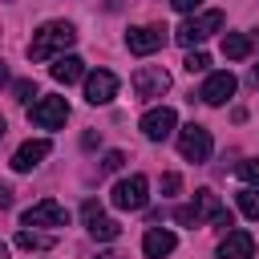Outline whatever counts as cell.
Masks as SVG:
<instances>
[{
  "label": "cell",
  "instance_id": "obj_1",
  "mask_svg": "<svg viewBox=\"0 0 259 259\" xmlns=\"http://www.w3.org/2000/svg\"><path fill=\"white\" fill-rule=\"evenodd\" d=\"M73 40H77V28H73V24L49 20V24H40V28L32 32L28 57H32V61H57V57H65V49H69Z\"/></svg>",
  "mask_w": 259,
  "mask_h": 259
},
{
  "label": "cell",
  "instance_id": "obj_2",
  "mask_svg": "<svg viewBox=\"0 0 259 259\" xmlns=\"http://www.w3.org/2000/svg\"><path fill=\"white\" fill-rule=\"evenodd\" d=\"M81 219H85V227H89V235H93L97 243H113V239L121 235V223L109 219L97 198H85V202H81Z\"/></svg>",
  "mask_w": 259,
  "mask_h": 259
},
{
  "label": "cell",
  "instance_id": "obj_3",
  "mask_svg": "<svg viewBox=\"0 0 259 259\" xmlns=\"http://www.w3.org/2000/svg\"><path fill=\"white\" fill-rule=\"evenodd\" d=\"M223 28V12H202V16H190V20H182L178 24V32H174V40L178 45H198V40H206L210 32H219Z\"/></svg>",
  "mask_w": 259,
  "mask_h": 259
},
{
  "label": "cell",
  "instance_id": "obj_4",
  "mask_svg": "<svg viewBox=\"0 0 259 259\" xmlns=\"http://www.w3.org/2000/svg\"><path fill=\"white\" fill-rule=\"evenodd\" d=\"M210 130L206 125H198V121H190L186 130H178V150H182V158L186 162H206L210 158Z\"/></svg>",
  "mask_w": 259,
  "mask_h": 259
},
{
  "label": "cell",
  "instance_id": "obj_5",
  "mask_svg": "<svg viewBox=\"0 0 259 259\" xmlns=\"http://www.w3.org/2000/svg\"><path fill=\"white\" fill-rule=\"evenodd\" d=\"M65 117H69V101H65V97H40V101H32V109H28V121L40 125V130H61Z\"/></svg>",
  "mask_w": 259,
  "mask_h": 259
},
{
  "label": "cell",
  "instance_id": "obj_6",
  "mask_svg": "<svg viewBox=\"0 0 259 259\" xmlns=\"http://www.w3.org/2000/svg\"><path fill=\"white\" fill-rule=\"evenodd\" d=\"M146 190H150V182H146V174H130V178H121L117 186H113V206L117 210H142L146 206Z\"/></svg>",
  "mask_w": 259,
  "mask_h": 259
},
{
  "label": "cell",
  "instance_id": "obj_7",
  "mask_svg": "<svg viewBox=\"0 0 259 259\" xmlns=\"http://www.w3.org/2000/svg\"><path fill=\"white\" fill-rule=\"evenodd\" d=\"M65 223H69V210L57 198H40L24 210V227H65Z\"/></svg>",
  "mask_w": 259,
  "mask_h": 259
},
{
  "label": "cell",
  "instance_id": "obj_8",
  "mask_svg": "<svg viewBox=\"0 0 259 259\" xmlns=\"http://www.w3.org/2000/svg\"><path fill=\"white\" fill-rule=\"evenodd\" d=\"M117 93V77L109 69H97V73H85V101L89 105H109Z\"/></svg>",
  "mask_w": 259,
  "mask_h": 259
},
{
  "label": "cell",
  "instance_id": "obj_9",
  "mask_svg": "<svg viewBox=\"0 0 259 259\" xmlns=\"http://www.w3.org/2000/svg\"><path fill=\"white\" fill-rule=\"evenodd\" d=\"M174 125H178V113H174L170 105H158V109H150V113L142 117V134H146L150 142H166V138L174 134Z\"/></svg>",
  "mask_w": 259,
  "mask_h": 259
},
{
  "label": "cell",
  "instance_id": "obj_10",
  "mask_svg": "<svg viewBox=\"0 0 259 259\" xmlns=\"http://www.w3.org/2000/svg\"><path fill=\"white\" fill-rule=\"evenodd\" d=\"M166 89H170V73H166V69H138V73H134V93H138L142 101L162 97Z\"/></svg>",
  "mask_w": 259,
  "mask_h": 259
},
{
  "label": "cell",
  "instance_id": "obj_11",
  "mask_svg": "<svg viewBox=\"0 0 259 259\" xmlns=\"http://www.w3.org/2000/svg\"><path fill=\"white\" fill-rule=\"evenodd\" d=\"M162 28H150V24H138V28H130L125 32V45H130V53H138V57H150V53H158L162 49Z\"/></svg>",
  "mask_w": 259,
  "mask_h": 259
},
{
  "label": "cell",
  "instance_id": "obj_12",
  "mask_svg": "<svg viewBox=\"0 0 259 259\" xmlns=\"http://www.w3.org/2000/svg\"><path fill=\"white\" fill-rule=\"evenodd\" d=\"M235 93V77L223 69V73H210L206 81H202V89H198V97L206 101V105H223L227 97Z\"/></svg>",
  "mask_w": 259,
  "mask_h": 259
},
{
  "label": "cell",
  "instance_id": "obj_13",
  "mask_svg": "<svg viewBox=\"0 0 259 259\" xmlns=\"http://www.w3.org/2000/svg\"><path fill=\"white\" fill-rule=\"evenodd\" d=\"M49 150H53V146H49L45 138H36V142H24V146H20L16 154H12V170H20V174H28L32 166H40V162L49 158Z\"/></svg>",
  "mask_w": 259,
  "mask_h": 259
},
{
  "label": "cell",
  "instance_id": "obj_14",
  "mask_svg": "<svg viewBox=\"0 0 259 259\" xmlns=\"http://www.w3.org/2000/svg\"><path fill=\"white\" fill-rule=\"evenodd\" d=\"M178 247V239H174V231H166V227H150L146 235H142V251L150 255V259H162V255H170Z\"/></svg>",
  "mask_w": 259,
  "mask_h": 259
},
{
  "label": "cell",
  "instance_id": "obj_15",
  "mask_svg": "<svg viewBox=\"0 0 259 259\" xmlns=\"http://www.w3.org/2000/svg\"><path fill=\"white\" fill-rule=\"evenodd\" d=\"M255 255V239L247 231H227V239L219 243V259H251Z\"/></svg>",
  "mask_w": 259,
  "mask_h": 259
},
{
  "label": "cell",
  "instance_id": "obj_16",
  "mask_svg": "<svg viewBox=\"0 0 259 259\" xmlns=\"http://www.w3.org/2000/svg\"><path fill=\"white\" fill-rule=\"evenodd\" d=\"M49 73H53V81H61V85H73V81H81V77H85V61L69 53V57H57Z\"/></svg>",
  "mask_w": 259,
  "mask_h": 259
},
{
  "label": "cell",
  "instance_id": "obj_17",
  "mask_svg": "<svg viewBox=\"0 0 259 259\" xmlns=\"http://www.w3.org/2000/svg\"><path fill=\"white\" fill-rule=\"evenodd\" d=\"M194 210H198V223H214L227 206L219 202V194H214V190H198V194H194Z\"/></svg>",
  "mask_w": 259,
  "mask_h": 259
},
{
  "label": "cell",
  "instance_id": "obj_18",
  "mask_svg": "<svg viewBox=\"0 0 259 259\" xmlns=\"http://www.w3.org/2000/svg\"><path fill=\"white\" fill-rule=\"evenodd\" d=\"M223 53H227L231 61L251 57V36H247V32H227V36H223Z\"/></svg>",
  "mask_w": 259,
  "mask_h": 259
},
{
  "label": "cell",
  "instance_id": "obj_19",
  "mask_svg": "<svg viewBox=\"0 0 259 259\" xmlns=\"http://www.w3.org/2000/svg\"><path fill=\"white\" fill-rule=\"evenodd\" d=\"M16 247L20 251H49V247H57V239L53 235H36V231H16Z\"/></svg>",
  "mask_w": 259,
  "mask_h": 259
},
{
  "label": "cell",
  "instance_id": "obj_20",
  "mask_svg": "<svg viewBox=\"0 0 259 259\" xmlns=\"http://www.w3.org/2000/svg\"><path fill=\"white\" fill-rule=\"evenodd\" d=\"M239 210H243L247 219H259V186L239 190Z\"/></svg>",
  "mask_w": 259,
  "mask_h": 259
},
{
  "label": "cell",
  "instance_id": "obj_21",
  "mask_svg": "<svg viewBox=\"0 0 259 259\" xmlns=\"http://www.w3.org/2000/svg\"><path fill=\"white\" fill-rule=\"evenodd\" d=\"M182 65H186V73H202V69L210 65V57H206V53H186Z\"/></svg>",
  "mask_w": 259,
  "mask_h": 259
},
{
  "label": "cell",
  "instance_id": "obj_22",
  "mask_svg": "<svg viewBox=\"0 0 259 259\" xmlns=\"http://www.w3.org/2000/svg\"><path fill=\"white\" fill-rule=\"evenodd\" d=\"M12 97H16V101H32V97H36V81H16V85H12Z\"/></svg>",
  "mask_w": 259,
  "mask_h": 259
},
{
  "label": "cell",
  "instance_id": "obj_23",
  "mask_svg": "<svg viewBox=\"0 0 259 259\" xmlns=\"http://www.w3.org/2000/svg\"><path fill=\"white\" fill-rule=\"evenodd\" d=\"M174 219H178L182 227H202V223H198V210H194V206H178V210H174Z\"/></svg>",
  "mask_w": 259,
  "mask_h": 259
},
{
  "label": "cell",
  "instance_id": "obj_24",
  "mask_svg": "<svg viewBox=\"0 0 259 259\" xmlns=\"http://www.w3.org/2000/svg\"><path fill=\"white\" fill-rule=\"evenodd\" d=\"M239 178L251 182V186H259V162H239Z\"/></svg>",
  "mask_w": 259,
  "mask_h": 259
},
{
  "label": "cell",
  "instance_id": "obj_25",
  "mask_svg": "<svg viewBox=\"0 0 259 259\" xmlns=\"http://www.w3.org/2000/svg\"><path fill=\"white\" fill-rule=\"evenodd\" d=\"M121 162H125V154H121V150H109L105 162H101V170H105V174H109V170H121Z\"/></svg>",
  "mask_w": 259,
  "mask_h": 259
},
{
  "label": "cell",
  "instance_id": "obj_26",
  "mask_svg": "<svg viewBox=\"0 0 259 259\" xmlns=\"http://www.w3.org/2000/svg\"><path fill=\"white\" fill-rule=\"evenodd\" d=\"M178 186H182V178H178V174H162V190H166V194H174Z\"/></svg>",
  "mask_w": 259,
  "mask_h": 259
},
{
  "label": "cell",
  "instance_id": "obj_27",
  "mask_svg": "<svg viewBox=\"0 0 259 259\" xmlns=\"http://www.w3.org/2000/svg\"><path fill=\"white\" fill-rule=\"evenodd\" d=\"M170 4H174V8H178V12H194V8H198V4H202V0H170Z\"/></svg>",
  "mask_w": 259,
  "mask_h": 259
},
{
  "label": "cell",
  "instance_id": "obj_28",
  "mask_svg": "<svg viewBox=\"0 0 259 259\" xmlns=\"http://www.w3.org/2000/svg\"><path fill=\"white\" fill-rule=\"evenodd\" d=\"M8 206H12V190L0 182V210H8Z\"/></svg>",
  "mask_w": 259,
  "mask_h": 259
},
{
  "label": "cell",
  "instance_id": "obj_29",
  "mask_svg": "<svg viewBox=\"0 0 259 259\" xmlns=\"http://www.w3.org/2000/svg\"><path fill=\"white\" fill-rule=\"evenodd\" d=\"M97 259H121V255H117V251H101Z\"/></svg>",
  "mask_w": 259,
  "mask_h": 259
},
{
  "label": "cell",
  "instance_id": "obj_30",
  "mask_svg": "<svg viewBox=\"0 0 259 259\" xmlns=\"http://www.w3.org/2000/svg\"><path fill=\"white\" fill-rule=\"evenodd\" d=\"M4 81H8V65L0 61V85H4Z\"/></svg>",
  "mask_w": 259,
  "mask_h": 259
},
{
  "label": "cell",
  "instance_id": "obj_31",
  "mask_svg": "<svg viewBox=\"0 0 259 259\" xmlns=\"http://www.w3.org/2000/svg\"><path fill=\"white\" fill-rule=\"evenodd\" d=\"M251 81H255V85H259V65H255V69H251Z\"/></svg>",
  "mask_w": 259,
  "mask_h": 259
},
{
  "label": "cell",
  "instance_id": "obj_32",
  "mask_svg": "<svg viewBox=\"0 0 259 259\" xmlns=\"http://www.w3.org/2000/svg\"><path fill=\"white\" fill-rule=\"evenodd\" d=\"M4 134H8V125H4V117H0V138H4Z\"/></svg>",
  "mask_w": 259,
  "mask_h": 259
},
{
  "label": "cell",
  "instance_id": "obj_33",
  "mask_svg": "<svg viewBox=\"0 0 259 259\" xmlns=\"http://www.w3.org/2000/svg\"><path fill=\"white\" fill-rule=\"evenodd\" d=\"M0 259H8V247H4V243H0Z\"/></svg>",
  "mask_w": 259,
  "mask_h": 259
}]
</instances>
